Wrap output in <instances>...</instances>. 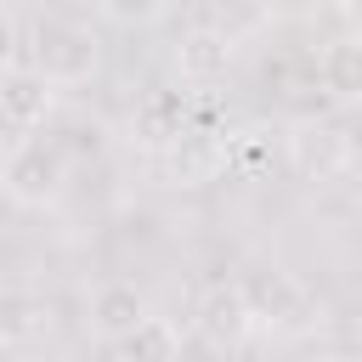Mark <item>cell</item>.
I'll return each instance as SVG.
<instances>
[{
	"instance_id": "cell-1",
	"label": "cell",
	"mask_w": 362,
	"mask_h": 362,
	"mask_svg": "<svg viewBox=\"0 0 362 362\" xmlns=\"http://www.w3.org/2000/svg\"><path fill=\"white\" fill-rule=\"evenodd\" d=\"M96 34L90 28H74V23H40L34 28V68L51 79V85H79L96 74Z\"/></svg>"
},
{
	"instance_id": "cell-2",
	"label": "cell",
	"mask_w": 362,
	"mask_h": 362,
	"mask_svg": "<svg viewBox=\"0 0 362 362\" xmlns=\"http://www.w3.org/2000/svg\"><path fill=\"white\" fill-rule=\"evenodd\" d=\"M0 187L11 204H28V209H45L57 192H62V153L51 141H23L6 153L0 164Z\"/></svg>"
},
{
	"instance_id": "cell-3",
	"label": "cell",
	"mask_w": 362,
	"mask_h": 362,
	"mask_svg": "<svg viewBox=\"0 0 362 362\" xmlns=\"http://www.w3.org/2000/svg\"><path fill=\"white\" fill-rule=\"evenodd\" d=\"M238 288H243V300H249V317H255V322L300 328V322H305V311H311L305 288H300L288 272H277V266H260V272H249Z\"/></svg>"
},
{
	"instance_id": "cell-4",
	"label": "cell",
	"mask_w": 362,
	"mask_h": 362,
	"mask_svg": "<svg viewBox=\"0 0 362 362\" xmlns=\"http://www.w3.org/2000/svg\"><path fill=\"white\" fill-rule=\"evenodd\" d=\"M51 107H57V85H51L40 68H6V74H0V113H6L17 130L45 124Z\"/></svg>"
},
{
	"instance_id": "cell-5",
	"label": "cell",
	"mask_w": 362,
	"mask_h": 362,
	"mask_svg": "<svg viewBox=\"0 0 362 362\" xmlns=\"http://www.w3.org/2000/svg\"><path fill=\"white\" fill-rule=\"evenodd\" d=\"M198 328H204L215 345H238V339L255 328L243 288H238V283H215V288L198 300Z\"/></svg>"
},
{
	"instance_id": "cell-6",
	"label": "cell",
	"mask_w": 362,
	"mask_h": 362,
	"mask_svg": "<svg viewBox=\"0 0 362 362\" xmlns=\"http://www.w3.org/2000/svg\"><path fill=\"white\" fill-rule=\"evenodd\" d=\"M136 141L141 147H175L187 136V90H153L136 107Z\"/></svg>"
},
{
	"instance_id": "cell-7",
	"label": "cell",
	"mask_w": 362,
	"mask_h": 362,
	"mask_svg": "<svg viewBox=\"0 0 362 362\" xmlns=\"http://www.w3.org/2000/svg\"><path fill=\"white\" fill-rule=\"evenodd\" d=\"M317 79H322L328 102L356 107V102H362V34L334 40V45L322 51V62H317Z\"/></svg>"
},
{
	"instance_id": "cell-8",
	"label": "cell",
	"mask_w": 362,
	"mask_h": 362,
	"mask_svg": "<svg viewBox=\"0 0 362 362\" xmlns=\"http://www.w3.org/2000/svg\"><path fill=\"white\" fill-rule=\"evenodd\" d=\"M181 356V334L170 317H141L136 328L119 334V362H175Z\"/></svg>"
},
{
	"instance_id": "cell-9",
	"label": "cell",
	"mask_w": 362,
	"mask_h": 362,
	"mask_svg": "<svg viewBox=\"0 0 362 362\" xmlns=\"http://www.w3.org/2000/svg\"><path fill=\"white\" fill-rule=\"evenodd\" d=\"M226 62H232V40L221 28H192L175 45V68L187 79H215V74H226Z\"/></svg>"
},
{
	"instance_id": "cell-10",
	"label": "cell",
	"mask_w": 362,
	"mask_h": 362,
	"mask_svg": "<svg viewBox=\"0 0 362 362\" xmlns=\"http://www.w3.org/2000/svg\"><path fill=\"white\" fill-rule=\"evenodd\" d=\"M45 328H51V305H45L40 294H28V288H0V339L28 345V339H40Z\"/></svg>"
},
{
	"instance_id": "cell-11",
	"label": "cell",
	"mask_w": 362,
	"mask_h": 362,
	"mask_svg": "<svg viewBox=\"0 0 362 362\" xmlns=\"http://www.w3.org/2000/svg\"><path fill=\"white\" fill-rule=\"evenodd\" d=\"M90 317H96V328L102 334H124V328H136L141 317H147V305H141V294L130 288V283H102L96 288V300H90Z\"/></svg>"
},
{
	"instance_id": "cell-12",
	"label": "cell",
	"mask_w": 362,
	"mask_h": 362,
	"mask_svg": "<svg viewBox=\"0 0 362 362\" xmlns=\"http://www.w3.org/2000/svg\"><path fill=\"white\" fill-rule=\"evenodd\" d=\"M294 158H300V170H317V175H328V170H339L345 164V136L339 130H300L294 136Z\"/></svg>"
},
{
	"instance_id": "cell-13",
	"label": "cell",
	"mask_w": 362,
	"mask_h": 362,
	"mask_svg": "<svg viewBox=\"0 0 362 362\" xmlns=\"http://www.w3.org/2000/svg\"><path fill=\"white\" fill-rule=\"evenodd\" d=\"M102 11L119 23V28H147L170 11V0H102Z\"/></svg>"
},
{
	"instance_id": "cell-14",
	"label": "cell",
	"mask_w": 362,
	"mask_h": 362,
	"mask_svg": "<svg viewBox=\"0 0 362 362\" xmlns=\"http://www.w3.org/2000/svg\"><path fill=\"white\" fill-rule=\"evenodd\" d=\"M11 45H17V28H11V17L0 11V74H6V62H11Z\"/></svg>"
},
{
	"instance_id": "cell-15",
	"label": "cell",
	"mask_w": 362,
	"mask_h": 362,
	"mask_svg": "<svg viewBox=\"0 0 362 362\" xmlns=\"http://www.w3.org/2000/svg\"><path fill=\"white\" fill-rule=\"evenodd\" d=\"M6 356H11V339H0V362H6Z\"/></svg>"
},
{
	"instance_id": "cell-16",
	"label": "cell",
	"mask_w": 362,
	"mask_h": 362,
	"mask_svg": "<svg viewBox=\"0 0 362 362\" xmlns=\"http://www.w3.org/2000/svg\"><path fill=\"white\" fill-rule=\"evenodd\" d=\"M322 362H351V356H322Z\"/></svg>"
},
{
	"instance_id": "cell-17",
	"label": "cell",
	"mask_w": 362,
	"mask_h": 362,
	"mask_svg": "<svg viewBox=\"0 0 362 362\" xmlns=\"http://www.w3.org/2000/svg\"><path fill=\"white\" fill-rule=\"evenodd\" d=\"M356 339H362V328H356Z\"/></svg>"
},
{
	"instance_id": "cell-18",
	"label": "cell",
	"mask_w": 362,
	"mask_h": 362,
	"mask_svg": "<svg viewBox=\"0 0 362 362\" xmlns=\"http://www.w3.org/2000/svg\"><path fill=\"white\" fill-rule=\"evenodd\" d=\"M356 11H362V0H356Z\"/></svg>"
}]
</instances>
